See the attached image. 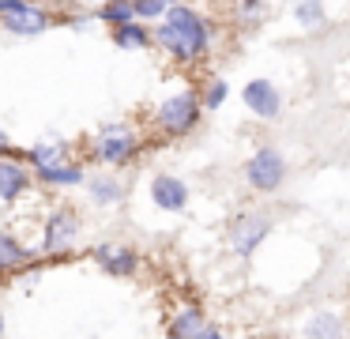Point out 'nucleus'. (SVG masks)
<instances>
[{"label":"nucleus","instance_id":"nucleus-1","mask_svg":"<svg viewBox=\"0 0 350 339\" xmlns=\"http://www.w3.org/2000/svg\"><path fill=\"white\" fill-rule=\"evenodd\" d=\"M154 38H159V45L170 53V57H177L181 64H189V60L207 57V49H211V23H207L200 12H192V8L177 4V8H170L166 19L159 23Z\"/></svg>","mask_w":350,"mask_h":339},{"label":"nucleus","instance_id":"nucleus-2","mask_svg":"<svg viewBox=\"0 0 350 339\" xmlns=\"http://www.w3.org/2000/svg\"><path fill=\"white\" fill-rule=\"evenodd\" d=\"M154 117H159V128L166 136H185L200 125V117H204V98L192 95V90H181V95L166 98Z\"/></svg>","mask_w":350,"mask_h":339},{"label":"nucleus","instance_id":"nucleus-3","mask_svg":"<svg viewBox=\"0 0 350 339\" xmlns=\"http://www.w3.org/2000/svg\"><path fill=\"white\" fill-rule=\"evenodd\" d=\"M136 151H139L136 132H132V125H121V121L106 125L98 136H94V155H98L102 162H109V166L132 162V158H136Z\"/></svg>","mask_w":350,"mask_h":339},{"label":"nucleus","instance_id":"nucleus-4","mask_svg":"<svg viewBox=\"0 0 350 339\" xmlns=\"http://www.w3.org/2000/svg\"><path fill=\"white\" fill-rule=\"evenodd\" d=\"M0 19H4V30L19 38H34L49 27V12H42L31 0H0Z\"/></svg>","mask_w":350,"mask_h":339},{"label":"nucleus","instance_id":"nucleus-5","mask_svg":"<svg viewBox=\"0 0 350 339\" xmlns=\"http://www.w3.org/2000/svg\"><path fill=\"white\" fill-rule=\"evenodd\" d=\"M245 181H249L256 192H275V188L286 181V162L275 147H260L256 155L245 162Z\"/></svg>","mask_w":350,"mask_h":339},{"label":"nucleus","instance_id":"nucleus-6","mask_svg":"<svg viewBox=\"0 0 350 339\" xmlns=\"http://www.w3.org/2000/svg\"><path fill=\"white\" fill-rule=\"evenodd\" d=\"M76 230H79V218L76 211H53L46 223V234H42V253L57 256V253H68V245L76 241Z\"/></svg>","mask_w":350,"mask_h":339},{"label":"nucleus","instance_id":"nucleus-7","mask_svg":"<svg viewBox=\"0 0 350 339\" xmlns=\"http://www.w3.org/2000/svg\"><path fill=\"white\" fill-rule=\"evenodd\" d=\"M267 234H271V218H264V215H241L234 223V230H230V245H234L237 256H252Z\"/></svg>","mask_w":350,"mask_h":339},{"label":"nucleus","instance_id":"nucleus-8","mask_svg":"<svg viewBox=\"0 0 350 339\" xmlns=\"http://www.w3.org/2000/svg\"><path fill=\"white\" fill-rule=\"evenodd\" d=\"M241 98L260 121H275L282 113V98H279V90L271 87V79H249L241 90Z\"/></svg>","mask_w":350,"mask_h":339},{"label":"nucleus","instance_id":"nucleus-9","mask_svg":"<svg viewBox=\"0 0 350 339\" xmlns=\"http://www.w3.org/2000/svg\"><path fill=\"white\" fill-rule=\"evenodd\" d=\"M151 200L162 211H185L189 208V185L181 177H174V173H159L151 181Z\"/></svg>","mask_w":350,"mask_h":339},{"label":"nucleus","instance_id":"nucleus-10","mask_svg":"<svg viewBox=\"0 0 350 339\" xmlns=\"http://www.w3.org/2000/svg\"><path fill=\"white\" fill-rule=\"evenodd\" d=\"M31 188V170L19 158H0V200L16 203Z\"/></svg>","mask_w":350,"mask_h":339},{"label":"nucleus","instance_id":"nucleus-11","mask_svg":"<svg viewBox=\"0 0 350 339\" xmlns=\"http://www.w3.org/2000/svg\"><path fill=\"white\" fill-rule=\"evenodd\" d=\"M94 264H98L102 271H109V275H132V271L139 268V256L132 253L129 245H98L94 249Z\"/></svg>","mask_w":350,"mask_h":339},{"label":"nucleus","instance_id":"nucleus-12","mask_svg":"<svg viewBox=\"0 0 350 339\" xmlns=\"http://www.w3.org/2000/svg\"><path fill=\"white\" fill-rule=\"evenodd\" d=\"M64 155H68V143L64 140H42L34 143L31 151H27V162L34 166V173H46V170H57V166H64Z\"/></svg>","mask_w":350,"mask_h":339},{"label":"nucleus","instance_id":"nucleus-13","mask_svg":"<svg viewBox=\"0 0 350 339\" xmlns=\"http://www.w3.org/2000/svg\"><path fill=\"white\" fill-rule=\"evenodd\" d=\"M207 321H204V313H200L196 305H185L181 313L174 316V328H170V336L174 339H204L207 336Z\"/></svg>","mask_w":350,"mask_h":339},{"label":"nucleus","instance_id":"nucleus-14","mask_svg":"<svg viewBox=\"0 0 350 339\" xmlns=\"http://www.w3.org/2000/svg\"><path fill=\"white\" fill-rule=\"evenodd\" d=\"M98 19L109 23L113 30L129 27V23H139V19H136V0H109V4L98 8Z\"/></svg>","mask_w":350,"mask_h":339},{"label":"nucleus","instance_id":"nucleus-15","mask_svg":"<svg viewBox=\"0 0 350 339\" xmlns=\"http://www.w3.org/2000/svg\"><path fill=\"white\" fill-rule=\"evenodd\" d=\"M38 181H46V185H87V170L83 166H76V162H64V166H57V170H46V173H34Z\"/></svg>","mask_w":350,"mask_h":339},{"label":"nucleus","instance_id":"nucleus-16","mask_svg":"<svg viewBox=\"0 0 350 339\" xmlns=\"http://www.w3.org/2000/svg\"><path fill=\"white\" fill-rule=\"evenodd\" d=\"M305 339H342V321L335 313H317L305 324Z\"/></svg>","mask_w":350,"mask_h":339},{"label":"nucleus","instance_id":"nucleus-17","mask_svg":"<svg viewBox=\"0 0 350 339\" xmlns=\"http://www.w3.org/2000/svg\"><path fill=\"white\" fill-rule=\"evenodd\" d=\"M27 260H34V256L27 253V249L19 245L12 234H0V268H4V271H16L19 264H27Z\"/></svg>","mask_w":350,"mask_h":339},{"label":"nucleus","instance_id":"nucleus-18","mask_svg":"<svg viewBox=\"0 0 350 339\" xmlns=\"http://www.w3.org/2000/svg\"><path fill=\"white\" fill-rule=\"evenodd\" d=\"M113 42H117V49H144L151 42V30L144 23H129V27L113 30Z\"/></svg>","mask_w":350,"mask_h":339},{"label":"nucleus","instance_id":"nucleus-19","mask_svg":"<svg viewBox=\"0 0 350 339\" xmlns=\"http://www.w3.org/2000/svg\"><path fill=\"white\" fill-rule=\"evenodd\" d=\"M294 19L301 23L305 30H317L320 23L327 19V15H324V0H297V4H294Z\"/></svg>","mask_w":350,"mask_h":339},{"label":"nucleus","instance_id":"nucleus-20","mask_svg":"<svg viewBox=\"0 0 350 339\" xmlns=\"http://www.w3.org/2000/svg\"><path fill=\"white\" fill-rule=\"evenodd\" d=\"M87 192H91L94 203H113V200H121V181H113V177H91V181H87Z\"/></svg>","mask_w":350,"mask_h":339},{"label":"nucleus","instance_id":"nucleus-21","mask_svg":"<svg viewBox=\"0 0 350 339\" xmlns=\"http://www.w3.org/2000/svg\"><path fill=\"white\" fill-rule=\"evenodd\" d=\"M226 98H230V83L226 79H211L207 90H204V110H219Z\"/></svg>","mask_w":350,"mask_h":339},{"label":"nucleus","instance_id":"nucleus-22","mask_svg":"<svg viewBox=\"0 0 350 339\" xmlns=\"http://www.w3.org/2000/svg\"><path fill=\"white\" fill-rule=\"evenodd\" d=\"M166 12H170V4L166 0H136V19L144 23V19H166Z\"/></svg>","mask_w":350,"mask_h":339},{"label":"nucleus","instance_id":"nucleus-23","mask_svg":"<svg viewBox=\"0 0 350 339\" xmlns=\"http://www.w3.org/2000/svg\"><path fill=\"white\" fill-rule=\"evenodd\" d=\"M91 15H72V27H76V30H87V27H91Z\"/></svg>","mask_w":350,"mask_h":339},{"label":"nucleus","instance_id":"nucleus-24","mask_svg":"<svg viewBox=\"0 0 350 339\" xmlns=\"http://www.w3.org/2000/svg\"><path fill=\"white\" fill-rule=\"evenodd\" d=\"M204 339H226V336H219V331H215V328H211V331H207V336H204Z\"/></svg>","mask_w":350,"mask_h":339},{"label":"nucleus","instance_id":"nucleus-25","mask_svg":"<svg viewBox=\"0 0 350 339\" xmlns=\"http://www.w3.org/2000/svg\"><path fill=\"white\" fill-rule=\"evenodd\" d=\"M87 4H98L102 8V4H109V0H87Z\"/></svg>","mask_w":350,"mask_h":339},{"label":"nucleus","instance_id":"nucleus-26","mask_svg":"<svg viewBox=\"0 0 350 339\" xmlns=\"http://www.w3.org/2000/svg\"><path fill=\"white\" fill-rule=\"evenodd\" d=\"M166 4H170V8H177V4H181V0H166Z\"/></svg>","mask_w":350,"mask_h":339}]
</instances>
